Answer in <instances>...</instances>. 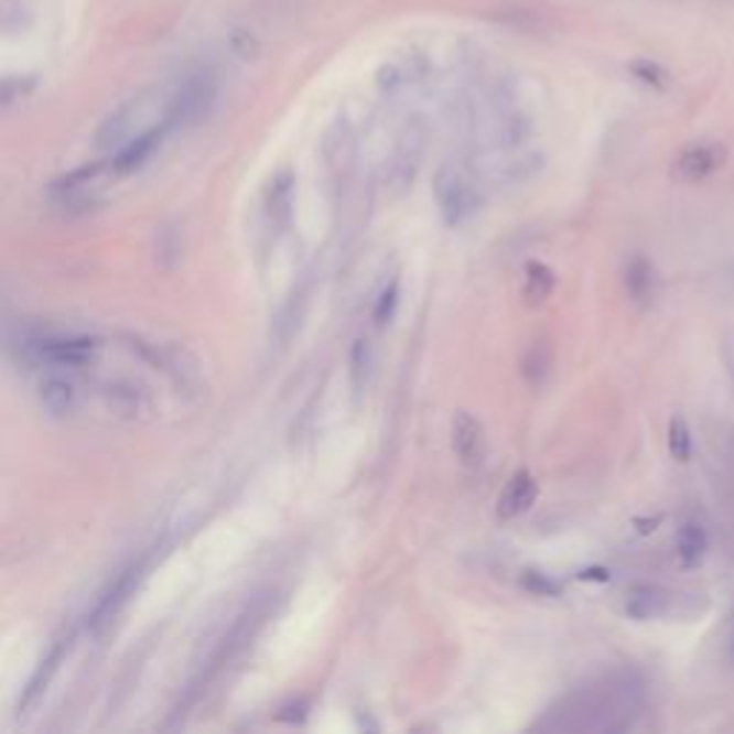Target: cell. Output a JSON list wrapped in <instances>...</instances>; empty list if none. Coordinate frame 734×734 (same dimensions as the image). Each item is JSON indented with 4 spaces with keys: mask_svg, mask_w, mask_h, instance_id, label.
I'll list each match as a JSON object with an SVG mask.
<instances>
[{
    "mask_svg": "<svg viewBox=\"0 0 734 734\" xmlns=\"http://www.w3.org/2000/svg\"><path fill=\"white\" fill-rule=\"evenodd\" d=\"M522 585H526L531 594H540V597H557V594H560V583H554L551 576L540 574V571H526Z\"/></svg>",
    "mask_w": 734,
    "mask_h": 734,
    "instance_id": "21",
    "label": "cell"
},
{
    "mask_svg": "<svg viewBox=\"0 0 734 734\" xmlns=\"http://www.w3.org/2000/svg\"><path fill=\"white\" fill-rule=\"evenodd\" d=\"M152 116H159V95H136V98H130L123 107H118L116 112L101 123V130L95 136V147L101 152H118L123 144H130L132 138L159 123L152 121ZM161 121H164V118H161Z\"/></svg>",
    "mask_w": 734,
    "mask_h": 734,
    "instance_id": "3",
    "label": "cell"
},
{
    "mask_svg": "<svg viewBox=\"0 0 734 734\" xmlns=\"http://www.w3.org/2000/svg\"><path fill=\"white\" fill-rule=\"evenodd\" d=\"M677 557L683 562L686 569H698L705 557V548H709V537H705L703 526L698 522H683L677 528Z\"/></svg>",
    "mask_w": 734,
    "mask_h": 734,
    "instance_id": "13",
    "label": "cell"
},
{
    "mask_svg": "<svg viewBox=\"0 0 734 734\" xmlns=\"http://www.w3.org/2000/svg\"><path fill=\"white\" fill-rule=\"evenodd\" d=\"M218 101V78L216 73L202 69L193 73L170 98L164 112V121L170 130H181V127H193V123L204 121L209 116V109L216 107Z\"/></svg>",
    "mask_w": 734,
    "mask_h": 734,
    "instance_id": "4",
    "label": "cell"
},
{
    "mask_svg": "<svg viewBox=\"0 0 734 734\" xmlns=\"http://www.w3.org/2000/svg\"><path fill=\"white\" fill-rule=\"evenodd\" d=\"M451 445L465 465H479L485 456V431L479 419L465 411L456 413L454 425H451Z\"/></svg>",
    "mask_w": 734,
    "mask_h": 734,
    "instance_id": "9",
    "label": "cell"
},
{
    "mask_svg": "<svg viewBox=\"0 0 734 734\" xmlns=\"http://www.w3.org/2000/svg\"><path fill=\"white\" fill-rule=\"evenodd\" d=\"M370 365H374V359H370V345H367L365 338H356L350 347V382L356 393L365 390L367 379H370Z\"/></svg>",
    "mask_w": 734,
    "mask_h": 734,
    "instance_id": "18",
    "label": "cell"
},
{
    "mask_svg": "<svg viewBox=\"0 0 734 734\" xmlns=\"http://www.w3.org/2000/svg\"><path fill=\"white\" fill-rule=\"evenodd\" d=\"M720 164V152L714 147H689L686 152H680V159L674 161V175L686 184H694V181H703L717 170Z\"/></svg>",
    "mask_w": 734,
    "mask_h": 734,
    "instance_id": "12",
    "label": "cell"
},
{
    "mask_svg": "<svg viewBox=\"0 0 734 734\" xmlns=\"http://www.w3.org/2000/svg\"><path fill=\"white\" fill-rule=\"evenodd\" d=\"M646 686L637 671H614L589 689H580L562 700L560 709H551L542 720V728L554 732H623L640 714Z\"/></svg>",
    "mask_w": 734,
    "mask_h": 734,
    "instance_id": "1",
    "label": "cell"
},
{
    "mask_svg": "<svg viewBox=\"0 0 734 734\" xmlns=\"http://www.w3.org/2000/svg\"><path fill=\"white\" fill-rule=\"evenodd\" d=\"M705 608L694 594H674L660 585H634L626 597V614L632 619L698 617Z\"/></svg>",
    "mask_w": 734,
    "mask_h": 734,
    "instance_id": "5",
    "label": "cell"
},
{
    "mask_svg": "<svg viewBox=\"0 0 734 734\" xmlns=\"http://www.w3.org/2000/svg\"><path fill=\"white\" fill-rule=\"evenodd\" d=\"M554 273H551L546 265H540V261H531V265L526 267V288H522V295L528 299V304H542L548 295L554 293Z\"/></svg>",
    "mask_w": 734,
    "mask_h": 734,
    "instance_id": "15",
    "label": "cell"
},
{
    "mask_svg": "<svg viewBox=\"0 0 734 734\" xmlns=\"http://www.w3.org/2000/svg\"><path fill=\"white\" fill-rule=\"evenodd\" d=\"M69 646H73V640H69V637H61V640L52 643V648L46 651L44 660L37 662L35 674L30 677V683H26V689H23V698H21V703H18V712L30 714L32 709L41 703V698H44L46 689H50L52 680H55V674H58L61 666H64Z\"/></svg>",
    "mask_w": 734,
    "mask_h": 734,
    "instance_id": "8",
    "label": "cell"
},
{
    "mask_svg": "<svg viewBox=\"0 0 734 734\" xmlns=\"http://www.w3.org/2000/svg\"><path fill=\"white\" fill-rule=\"evenodd\" d=\"M580 580H594V583H608L612 580V574L605 569H585L580 571Z\"/></svg>",
    "mask_w": 734,
    "mask_h": 734,
    "instance_id": "23",
    "label": "cell"
},
{
    "mask_svg": "<svg viewBox=\"0 0 734 734\" xmlns=\"http://www.w3.org/2000/svg\"><path fill=\"white\" fill-rule=\"evenodd\" d=\"M32 87L30 78H7L0 80V104L18 101L21 95H26V89Z\"/></svg>",
    "mask_w": 734,
    "mask_h": 734,
    "instance_id": "22",
    "label": "cell"
},
{
    "mask_svg": "<svg viewBox=\"0 0 734 734\" xmlns=\"http://www.w3.org/2000/svg\"><path fill=\"white\" fill-rule=\"evenodd\" d=\"M537 499V479L531 476V471H517V474L505 483L503 494H499L497 503V517L499 519H517L519 514H526L528 508Z\"/></svg>",
    "mask_w": 734,
    "mask_h": 734,
    "instance_id": "10",
    "label": "cell"
},
{
    "mask_svg": "<svg viewBox=\"0 0 734 734\" xmlns=\"http://www.w3.org/2000/svg\"><path fill=\"white\" fill-rule=\"evenodd\" d=\"M433 198H436V207H440L442 222L447 227H460L474 209V190L465 181V175L451 170V166L440 170L433 179Z\"/></svg>",
    "mask_w": 734,
    "mask_h": 734,
    "instance_id": "6",
    "label": "cell"
},
{
    "mask_svg": "<svg viewBox=\"0 0 734 734\" xmlns=\"http://www.w3.org/2000/svg\"><path fill=\"white\" fill-rule=\"evenodd\" d=\"M37 350H41V356L50 361H55V365H87L89 359L95 356V350H98V345H95L93 338H84V336H69V338H46V342H41L37 345Z\"/></svg>",
    "mask_w": 734,
    "mask_h": 734,
    "instance_id": "11",
    "label": "cell"
},
{
    "mask_svg": "<svg viewBox=\"0 0 734 734\" xmlns=\"http://www.w3.org/2000/svg\"><path fill=\"white\" fill-rule=\"evenodd\" d=\"M265 617H267V612L261 608V605H250V608L238 617L236 626L224 634V640L218 643V648L213 651V657H209L207 669L202 671V677H198V680L193 683V689H190L187 705L202 698L204 691H209V686L216 683L218 677H222V671L227 669V666H233L238 657L245 655L247 646H250L252 637H256V632H259V626L265 623Z\"/></svg>",
    "mask_w": 734,
    "mask_h": 734,
    "instance_id": "2",
    "label": "cell"
},
{
    "mask_svg": "<svg viewBox=\"0 0 734 734\" xmlns=\"http://www.w3.org/2000/svg\"><path fill=\"white\" fill-rule=\"evenodd\" d=\"M304 307H307V290H295L293 295L288 299L284 310H281L279 322H276V331H279L281 342H290L295 331H299V324L304 319Z\"/></svg>",
    "mask_w": 734,
    "mask_h": 734,
    "instance_id": "16",
    "label": "cell"
},
{
    "mask_svg": "<svg viewBox=\"0 0 734 734\" xmlns=\"http://www.w3.org/2000/svg\"><path fill=\"white\" fill-rule=\"evenodd\" d=\"M37 393H41V402H44L46 411L55 413V417H64V413H69L75 408V385L69 382V379H64V376H50V379H44Z\"/></svg>",
    "mask_w": 734,
    "mask_h": 734,
    "instance_id": "14",
    "label": "cell"
},
{
    "mask_svg": "<svg viewBox=\"0 0 734 734\" xmlns=\"http://www.w3.org/2000/svg\"><path fill=\"white\" fill-rule=\"evenodd\" d=\"M141 576H144V565H130V569H123L121 574L109 583V589L104 591L98 603H95L93 614H89V628L93 632H107L118 617H121L123 605L130 603L132 594L141 585Z\"/></svg>",
    "mask_w": 734,
    "mask_h": 734,
    "instance_id": "7",
    "label": "cell"
},
{
    "mask_svg": "<svg viewBox=\"0 0 734 734\" xmlns=\"http://www.w3.org/2000/svg\"><path fill=\"white\" fill-rule=\"evenodd\" d=\"M626 288L634 302H646L655 288V273L646 259H632L626 267Z\"/></svg>",
    "mask_w": 734,
    "mask_h": 734,
    "instance_id": "17",
    "label": "cell"
},
{
    "mask_svg": "<svg viewBox=\"0 0 734 734\" xmlns=\"http://www.w3.org/2000/svg\"><path fill=\"white\" fill-rule=\"evenodd\" d=\"M669 454L677 462H689L691 460V431L686 425V419L674 417L669 422Z\"/></svg>",
    "mask_w": 734,
    "mask_h": 734,
    "instance_id": "19",
    "label": "cell"
},
{
    "mask_svg": "<svg viewBox=\"0 0 734 734\" xmlns=\"http://www.w3.org/2000/svg\"><path fill=\"white\" fill-rule=\"evenodd\" d=\"M397 310H399V284L397 281H390L388 288L379 293V299H376L374 322L379 324V327H388V324L393 322V316H397Z\"/></svg>",
    "mask_w": 734,
    "mask_h": 734,
    "instance_id": "20",
    "label": "cell"
}]
</instances>
